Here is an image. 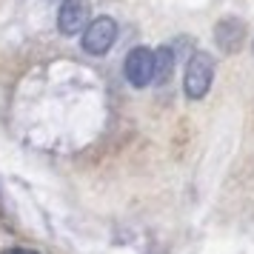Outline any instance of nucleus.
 <instances>
[{"label": "nucleus", "mask_w": 254, "mask_h": 254, "mask_svg": "<svg viewBox=\"0 0 254 254\" xmlns=\"http://www.w3.org/2000/svg\"><path fill=\"white\" fill-rule=\"evenodd\" d=\"M211 80H214V58L206 55V52H194L189 66H186V80H183L186 94L191 100L206 97L208 89H211Z\"/></svg>", "instance_id": "f257e3e1"}, {"label": "nucleus", "mask_w": 254, "mask_h": 254, "mask_svg": "<svg viewBox=\"0 0 254 254\" xmlns=\"http://www.w3.org/2000/svg\"><path fill=\"white\" fill-rule=\"evenodd\" d=\"M92 17V3L89 0H63L58 12V29L63 35H80L89 29Z\"/></svg>", "instance_id": "f03ea898"}, {"label": "nucleus", "mask_w": 254, "mask_h": 254, "mask_svg": "<svg viewBox=\"0 0 254 254\" xmlns=\"http://www.w3.org/2000/svg\"><path fill=\"white\" fill-rule=\"evenodd\" d=\"M117 40V23L112 17H94L83 32V49L89 55H106Z\"/></svg>", "instance_id": "7ed1b4c3"}, {"label": "nucleus", "mask_w": 254, "mask_h": 254, "mask_svg": "<svg viewBox=\"0 0 254 254\" xmlns=\"http://www.w3.org/2000/svg\"><path fill=\"white\" fill-rule=\"evenodd\" d=\"M123 71H126V80L134 86V89H143V86H149L151 80H154V52H149V49H131L126 55V66H123Z\"/></svg>", "instance_id": "20e7f679"}, {"label": "nucleus", "mask_w": 254, "mask_h": 254, "mask_svg": "<svg viewBox=\"0 0 254 254\" xmlns=\"http://www.w3.org/2000/svg\"><path fill=\"white\" fill-rule=\"evenodd\" d=\"M214 40H217V46L223 52H240L243 49V40H246V23H243L240 17H226V20H220L214 26Z\"/></svg>", "instance_id": "39448f33"}, {"label": "nucleus", "mask_w": 254, "mask_h": 254, "mask_svg": "<svg viewBox=\"0 0 254 254\" xmlns=\"http://www.w3.org/2000/svg\"><path fill=\"white\" fill-rule=\"evenodd\" d=\"M174 71V52L172 49H157L154 52V80L157 83H166L169 77H172Z\"/></svg>", "instance_id": "423d86ee"}, {"label": "nucleus", "mask_w": 254, "mask_h": 254, "mask_svg": "<svg viewBox=\"0 0 254 254\" xmlns=\"http://www.w3.org/2000/svg\"><path fill=\"white\" fill-rule=\"evenodd\" d=\"M3 254H37V252H32V249H9V252H3Z\"/></svg>", "instance_id": "0eeeda50"}]
</instances>
